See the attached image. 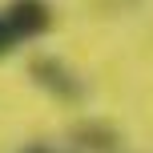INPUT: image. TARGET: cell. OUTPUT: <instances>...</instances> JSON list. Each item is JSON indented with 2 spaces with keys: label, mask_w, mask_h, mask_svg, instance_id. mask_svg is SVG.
<instances>
[{
  "label": "cell",
  "mask_w": 153,
  "mask_h": 153,
  "mask_svg": "<svg viewBox=\"0 0 153 153\" xmlns=\"http://www.w3.org/2000/svg\"><path fill=\"white\" fill-rule=\"evenodd\" d=\"M32 76H36V85H45V89L53 93V97H61V101H81V97H85L81 81H76L61 61H53V56L32 61Z\"/></svg>",
  "instance_id": "cell-2"
},
{
  "label": "cell",
  "mask_w": 153,
  "mask_h": 153,
  "mask_svg": "<svg viewBox=\"0 0 153 153\" xmlns=\"http://www.w3.org/2000/svg\"><path fill=\"white\" fill-rule=\"evenodd\" d=\"M48 28H53V8L45 0H12L8 8H0V61L24 48L28 40L45 36Z\"/></svg>",
  "instance_id": "cell-1"
},
{
  "label": "cell",
  "mask_w": 153,
  "mask_h": 153,
  "mask_svg": "<svg viewBox=\"0 0 153 153\" xmlns=\"http://www.w3.org/2000/svg\"><path fill=\"white\" fill-rule=\"evenodd\" d=\"M20 153H53V149H48V145H40V141H36V145H24Z\"/></svg>",
  "instance_id": "cell-3"
}]
</instances>
